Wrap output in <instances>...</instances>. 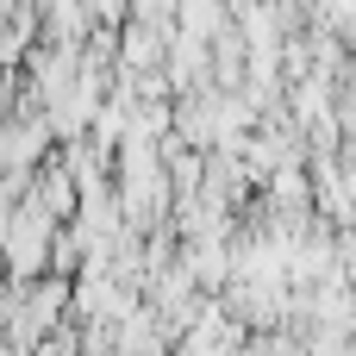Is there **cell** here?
I'll return each mask as SVG.
<instances>
[{
	"instance_id": "obj_1",
	"label": "cell",
	"mask_w": 356,
	"mask_h": 356,
	"mask_svg": "<svg viewBox=\"0 0 356 356\" xmlns=\"http://www.w3.org/2000/svg\"><path fill=\"white\" fill-rule=\"evenodd\" d=\"M50 244H56V219H44L31 200H13V213H6V238H0V257H6V275H13L19 288L50 263Z\"/></svg>"
},
{
	"instance_id": "obj_2",
	"label": "cell",
	"mask_w": 356,
	"mask_h": 356,
	"mask_svg": "<svg viewBox=\"0 0 356 356\" xmlns=\"http://www.w3.org/2000/svg\"><path fill=\"white\" fill-rule=\"evenodd\" d=\"M125 63H131V69H156V63H163V31L131 25V31H125Z\"/></svg>"
}]
</instances>
